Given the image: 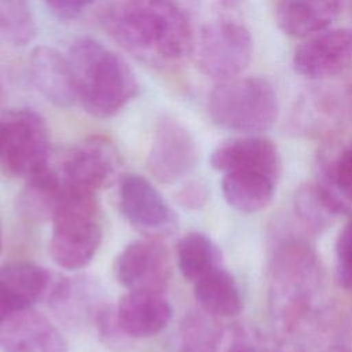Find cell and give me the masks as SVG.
<instances>
[{"label":"cell","mask_w":352,"mask_h":352,"mask_svg":"<svg viewBox=\"0 0 352 352\" xmlns=\"http://www.w3.org/2000/svg\"><path fill=\"white\" fill-rule=\"evenodd\" d=\"M116 316L129 338H147L166 327L172 307L162 293L129 292L120 300Z\"/></svg>","instance_id":"obj_18"},{"label":"cell","mask_w":352,"mask_h":352,"mask_svg":"<svg viewBox=\"0 0 352 352\" xmlns=\"http://www.w3.org/2000/svg\"><path fill=\"white\" fill-rule=\"evenodd\" d=\"M1 248H3V238H1V227H0V252H1Z\"/></svg>","instance_id":"obj_35"},{"label":"cell","mask_w":352,"mask_h":352,"mask_svg":"<svg viewBox=\"0 0 352 352\" xmlns=\"http://www.w3.org/2000/svg\"><path fill=\"white\" fill-rule=\"evenodd\" d=\"M275 183L276 180L258 172H227L221 180V191L230 206L239 212L254 213L272 201Z\"/></svg>","instance_id":"obj_22"},{"label":"cell","mask_w":352,"mask_h":352,"mask_svg":"<svg viewBox=\"0 0 352 352\" xmlns=\"http://www.w3.org/2000/svg\"><path fill=\"white\" fill-rule=\"evenodd\" d=\"M192 56L199 72L217 82L238 77L253 58L250 30L236 16L219 14L195 34Z\"/></svg>","instance_id":"obj_6"},{"label":"cell","mask_w":352,"mask_h":352,"mask_svg":"<svg viewBox=\"0 0 352 352\" xmlns=\"http://www.w3.org/2000/svg\"><path fill=\"white\" fill-rule=\"evenodd\" d=\"M324 352H352V351H349V349H346L344 346H331V348L326 349Z\"/></svg>","instance_id":"obj_33"},{"label":"cell","mask_w":352,"mask_h":352,"mask_svg":"<svg viewBox=\"0 0 352 352\" xmlns=\"http://www.w3.org/2000/svg\"><path fill=\"white\" fill-rule=\"evenodd\" d=\"M37 34V25L28 0H0V40L25 47Z\"/></svg>","instance_id":"obj_25"},{"label":"cell","mask_w":352,"mask_h":352,"mask_svg":"<svg viewBox=\"0 0 352 352\" xmlns=\"http://www.w3.org/2000/svg\"><path fill=\"white\" fill-rule=\"evenodd\" d=\"M341 11L342 0H279L275 22L283 34L307 38L329 29Z\"/></svg>","instance_id":"obj_20"},{"label":"cell","mask_w":352,"mask_h":352,"mask_svg":"<svg viewBox=\"0 0 352 352\" xmlns=\"http://www.w3.org/2000/svg\"><path fill=\"white\" fill-rule=\"evenodd\" d=\"M197 158V143L188 128L173 117L161 118L147 160L153 177L161 183H175L194 168Z\"/></svg>","instance_id":"obj_11"},{"label":"cell","mask_w":352,"mask_h":352,"mask_svg":"<svg viewBox=\"0 0 352 352\" xmlns=\"http://www.w3.org/2000/svg\"><path fill=\"white\" fill-rule=\"evenodd\" d=\"M292 65L297 74L312 81L342 74L352 66V30L329 28L304 38L293 54Z\"/></svg>","instance_id":"obj_9"},{"label":"cell","mask_w":352,"mask_h":352,"mask_svg":"<svg viewBox=\"0 0 352 352\" xmlns=\"http://www.w3.org/2000/svg\"><path fill=\"white\" fill-rule=\"evenodd\" d=\"M28 73L34 88L52 104L70 107L77 102L73 72L67 55L50 45L34 47L28 59Z\"/></svg>","instance_id":"obj_17"},{"label":"cell","mask_w":352,"mask_h":352,"mask_svg":"<svg viewBox=\"0 0 352 352\" xmlns=\"http://www.w3.org/2000/svg\"><path fill=\"white\" fill-rule=\"evenodd\" d=\"M77 102L96 118L118 114L138 94L139 84L128 62L94 37L74 40L67 51Z\"/></svg>","instance_id":"obj_3"},{"label":"cell","mask_w":352,"mask_h":352,"mask_svg":"<svg viewBox=\"0 0 352 352\" xmlns=\"http://www.w3.org/2000/svg\"><path fill=\"white\" fill-rule=\"evenodd\" d=\"M316 184L337 213L352 212V142L329 143L318 157Z\"/></svg>","instance_id":"obj_19"},{"label":"cell","mask_w":352,"mask_h":352,"mask_svg":"<svg viewBox=\"0 0 352 352\" xmlns=\"http://www.w3.org/2000/svg\"><path fill=\"white\" fill-rule=\"evenodd\" d=\"M52 275L30 261H12L0 267V314L10 318L32 308L52 287Z\"/></svg>","instance_id":"obj_16"},{"label":"cell","mask_w":352,"mask_h":352,"mask_svg":"<svg viewBox=\"0 0 352 352\" xmlns=\"http://www.w3.org/2000/svg\"><path fill=\"white\" fill-rule=\"evenodd\" d=\"M208 114L217 126L243 135H261L279 116L274 85L260 76H238L219 81L206 103Z\"/></svg>","instance_id":"obj_4"},{"label":"cell","mask_w":352,"mask_h":352,"mask_svg":"<svg viewBox=\"0 0 352 352\" xmlns=\"http://www.w3.org/2000/svg\"><path fill=\"white\" fill-rule=\"evenodd\" d=\"M323 272L315 252L300 239H286L275 250L268 289L272 322L283 333H296L318 314Z\"/></svg>","instance_id":"obj_2"},{"label":"cell","mask_w":352,"mask_h":352,"mask_svg":"<svg viewBox=\"0 0 352 352\" xmlns=\"http://www.w3.org/2000/svg\"><path fill=\"white\" fill-rule=\"evenodd\" d=\"M3 352H67L60 331L32 308L16 312L0 323Z\"/></svg>","instance_id":"obj_15"},{"label":"cell","mask_w":352,"mask_h":352,"mask_svg":"<svg viewBox=\"0 0 352 352\" xmlns=\"http://www.w3.org/2000/svg\"><path fill=\"white\" fill-rule=\"evenodd\" d=\"M352 110V82L342 89L318 85L305 91L292 111L290 126L307 136L330 135L341 126Z\"/></svg>","instance_id":"obj_10"},{"label":"cell","mask_w":352,"mask_h":352,"mask_svg":"<svg viewBox=\"0 0 352 352\" xmlns=\"http://www.w3.org/2000/svg\"><path fill=\"white\" fill-rule=\"evenodd\" d=\"M26 179L28 182L16 199L19 213L33 221L52 220L62 199L66 180L60 179L50 165Z\"/></svg>","instance_id":"obj_21"},{"label":"cell","mask_w":352,"mask_h":352,"mask_svg":"<svg viewBox=\"0 0 352 352\" xmlns=\"http://www.w3.org/2000/svg\"><path fill=\"white\" fill-rule=\"evenodd\" d=\"M114 275L129 292L162 293L170 278L168 250L154 239L135 241L116 257Z\"/></svg>","instance_id":"obj_12"},{"label":"cell","mask_w":352,"mask_h":352,"mask_svg":"<svg viewBox=\"0 0 352 352\" xmlns=\"http://www.w3.org/2000/svg\"><path fill=\"white\" fill-rule=\"evenodd\" d=\"M220 1H221L223 7H228V8H231V7H235L236 4H239L242 0H220Z\"/></svg>","instance_id":"obj_32"},{"label":"cell","mask_w":352,"mask_h":352,"mask_svg":"<svg viewBox=\"0 0 352 352\" xmlns=\"http://www.w3.org/2000/svg\"><path fill=\"white\" fill-rule=\"evenodd\" d=\"M336 275L340 286L352 294V212L336 241Z\"/></svg>","instance_id":"obj_29"},{"label":"cell","mask_w":352,"mask_h":352,"mask_svg":"<svg viewBox=\"0 0 352 352\" xmlns=\"http://www.w3.org/2000/svg\"><path fill=\"white\" fill-rule=\"evenodd\" d=\"M4 100H6V91H4V87H3V84L0 82V107L3 106Z\"/></svg>","instance_id":"obj_34"},{"label":"cell","mask_w":352,"mask_h":352,"mask_svg":"<svg viewBox=\"0 0 352 352\" xmlns=\"http://www.w3.org/2000/svg\"><path fill=\"white\" fill-rule=\"evenodd\" d=\"M95 0H44L48 11L62 21L77 18Z\"/></svg>","instance_id":"obj_30"},{"label":"cell","mask_w":352,"mask_h":352,"mask_svg":"<svg viewBox=\"0 0 352 352\" xmlns=\"http://www.w3.org/2000/svg\"><path fill=\"white\" fill-rule=\"evenodd\" d=\"M209 162L219 172H258L278 180L282 158L276 144L261 135H245L228 139L210 154Z\"/></svg>","instance_id":"obj_14"},{"label":"cell","mask_w":352,"mask_h":352,"mask_svg":"<svg viewBox=\"0 0 352 352\" xmlns=\"http://www.w3.org/2000/svg\"><path fill=\"white\" fill-rule=\"evenodd\" d=\"M256 327L234 323L220 333L219 352H294L282 348Z\"/></svg>","instance_id":"obj_28"},{"label":"cell","mask_w":352,"mask_h":352,"mask_svg":"<svg viewBox=\"0 0 352 352\" xmlns=\"http://www.w3.org/2000/svg\"><path fill=\"white\" fill-rule=\"evenodd\" d=\"M120 208L138 231L164 236L177 228V217L155 186L140 175H125L120 183Z\"/></svg>","instance_id":"obj_8"},{"label":"cell","mask_w":352,"mask_h":352,"mask_svg":"<svg viewBox=\"0 0 352 352\" xmlns=\"http://www.w3.org/2000/svg\"><path fill=\"white\" fill-rule=\"evenodd\" d=\"M192 11L182 0H117L100 22L125 52L146 65L170 69L192 56Z\"/></svg>","instance_id":"obj_1"},{"label":"cell","mask_w":352,"mask_h":352,"mask_svg":"<svg viewBox=\"0 0 352 352\" xmlns=\"http://www.w3.org/2000/svg\"><path fill=\"white\" fill-rule=\"evenodd\" d=\"M194 296L201 309L212 316L230 318L239 314L242 308L239 287L223 265L194 282Z\"/></svg>","instance_id":"obj_23"},{"label":"cell","mask_w":352,"mask_h":352,"mask_svg":"<svg viewBox=\"0 0 352 352\" xmlns=\"http://www.w3.org/2000/svg\"><path fill=\"white\" fill-rule=\"evenodd\" d=\"M177 265L183 276L195 282L221 264V253L205 234L194 231L177 242Z\"/></svg>","instance_id":"obj_24"},{"label":"cell","mask_w":352,"mask_h":352,"mask_svg":"<svg viewBox=\"0 0 352 352\" xmlns=\"http://www.w3.org/2000/svg\"><path fill=\"white\" fill-rule=\"evenodd\" d=\"M94 191L69 184L52 217L50 254L62 268L80 270L91 263L102 242V223Z\"/></svg>","instance_id":"obj_5"},{"label":"cell","mask_w":352,"mask_h":352,"mask_svg":"<svg viewBox=\"0 0 352 352\" xmlns=\"http://www.w3.org/2000/svg\"><path fill=\"white\" fill-rule=\"evenodd\" d=\"M51 153L45 120L32 109L0 116V164L15 176L29 177L48 166Z\"/></svg>","instance_id":"obj_7"},{"label":"cell","mask_w":352,"mask_h":352,"mask_svg":"<svg viewBox=\"0 0 352 352\" xmlns=\"http://www.w3.org/2000/svg\"><path fill=\"white\" fill-rule=\"evenodd\" d=\"M121 170L120 155L113 143L92 136L77 143L63 162L65 180L76 187L98 191L116 183Z\"/></svg>","instance_id":"obj_13"},{"label":"cell","mask_w":352,"mask_h":352,"mask_svg":"<svg viewBox=\"0 0 352 352\" xmlns=\"http://www.w3.org/2000/svg\"><path fill=\"white\" fill-rule=\"evenodd\" d=\"M294 210L314 232H322L340 216L316 183L302 184L294 194Z\"/></svg>","instance_id":"obj_26"},{"label":"cell","mask_w":352,"mask_h":352,"mask_svg":"<svg viewBox=\"0 0 352 352\" xmlns=\"http://www.w3.org/2000/svg\"><path fill=\"white\" fill-rule=\"evenodd\" d=\"M220 331L205 311L188 312L180 323V352H219Z\"/></svg>","instance_id":"obj_27"},{"label":"cell","mask_w":352,"mask_h":352,"mask_svg":"<svg viewBox=\"0 0 352 352\" xmlns=\"http://www.w3.org/2000/svg\"><path fill=\"white\" fill-rule=\"evenodd\" d=\"M176 199L180 205L188 209H198L205 205L208 199V190L204 184L192 182L179 190Z\"/></svg>","instance_id":"obj_31"}]
</instances>
